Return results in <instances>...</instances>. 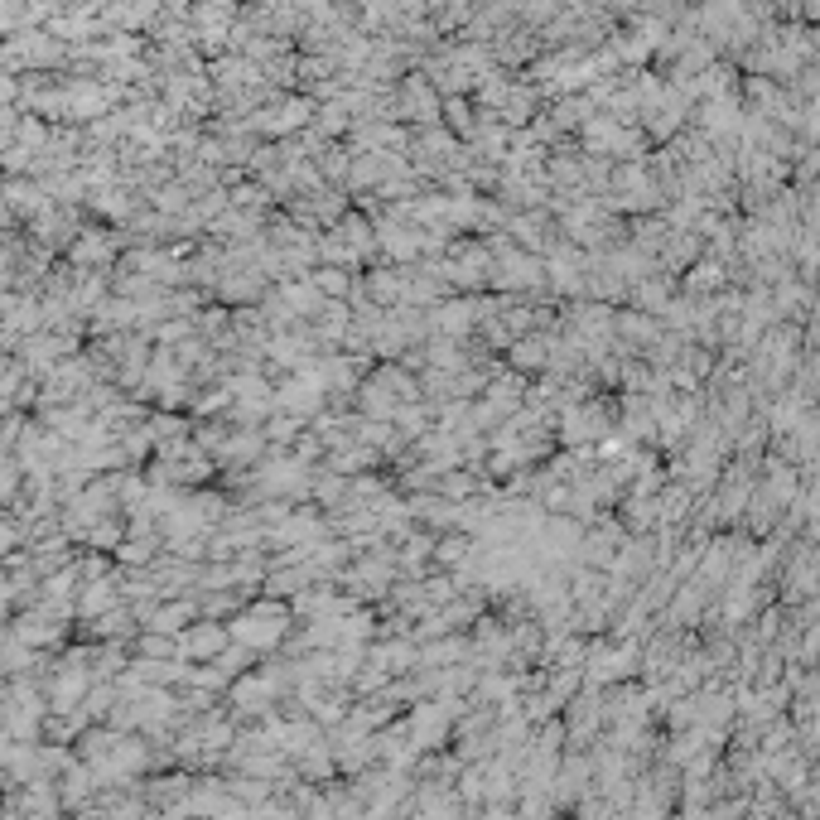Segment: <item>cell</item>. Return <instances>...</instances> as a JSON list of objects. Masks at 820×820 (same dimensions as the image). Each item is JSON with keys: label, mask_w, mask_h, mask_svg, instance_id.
Segmentation results:
<instances>
[{"label": "cell", "mask_w": 820, "mask_h": 820, "mask_svg": "<svg viewBox=\"0 0 820 820\" xmlns=\"http://www.w3.org/2000/svg\"><path fill=\"white\" fill-rule=\"evenodd\" d=\"M222 652V628H193L179 637V656H189V661H208V656H218Z\"/></svg>", "instance_id": "obj_1"}]
</instances>
